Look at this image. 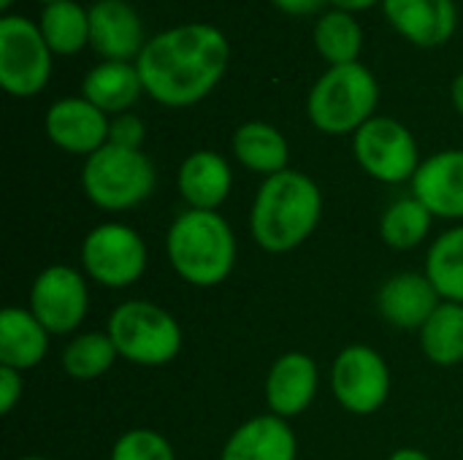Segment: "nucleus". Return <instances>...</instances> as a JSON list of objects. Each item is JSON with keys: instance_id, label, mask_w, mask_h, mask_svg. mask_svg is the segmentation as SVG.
Returning <instances> with one entry per match:
<instances>
[{"instance_id": "1", "label": "nucleus", "mask_w": 463, "mask_h": 460, "mask_svg": "<svg viewBox=\"0 0 463 460\" xmlns=\"http://www.w3.org/2000/svg\"><path fill=\"white\" fill-rule=\"evenodd\" d=\"M231 43L217 24L187 22L155 33L136 68L144 92L165 108H187L217 89L228 70Z\"/></svg>"}, {"instance_id": "2", "label": "nucleus", "mask_w": 463, "mask_h": 460, "mask_svg": "<svg viewBox=\"0 0 463 460\" xmlns=\"http://www.w3.org/2000/svg\"><path fill=\"white\" fill-rule=\"evenodd\" d=\"M323 217L320 184L293 168L266 176L250 209V233L271 255L298 249Z\"/></svg>"}, {"instance_id": "3", "label": "nucleus", "mask_w": 463, "mask_h": 460, "mask_svg": "<svg viewBox=\"0 0 463 460\" xmlns=\"http://www.w3.org/2000/svg\"><path fill=\"white\" fill-rule=\"evenodd\" d=\"M236 236L220 211L187 209L165 236V255L179 279L195 287L222 285L236 266Z\"/></svg>"}, {"instance_id": "4", "label": "nucleus", "mask_w": 463, "mask_h": 460, "mask_svg": "<svg viewBox=\"0 0 463 460\" xmlns=\"http://www.w3.org/2000/svg\"><path fill=\"white\" fill-rule=\"evenodd\" d=\"M380 84L364 62L328 68L309 89L307 117L326 136H355L377 117Z\"/></svg>"}, {"instance_id": "5", "label": "nucleus", "mask_w": 463, "mask_h": 460, "mask_svg": "<svg viewBox=\"0 0 463 460\" xmlns=\"http://www.w3.org/2000/svg\"><path fill=\"white\" fill-rule=\"evenodd\" d=\"M155 165L144 149H125L117 144L100 146L84 160L81 190L103 211H128L141 206L155 190Z\"/></svg>"}, {"instance_id": "6", "label": "nucleus", "mask_w": 463, "mask_h": 460, "mask_svg": "<svg viewBox=\"0 0 463 460\" xmlns=\"http://www.w3.org/2000/svg\"><path fill=\"white\" fill-rule=\"evenodd\" d=\"M119 358L136 366H165L182 350V328L176 317L152 301H125L106 323Z\"/></svg>"}, {"instance_id": "7", "label": "nucleus", "mask_w": 463, "mask_h": 460, "mask_svg": "<svg viewBox=\"0 0 463 460\" xmlns=\"http://www.w3.org/2000/svg\"><path fill=\"white\" fill-rule=\"evenodd\" d=\"M54 54L38 22L16 14L0 19V87L14 98H33L52 79Z\"/></svg>"}, {"instance_id": "8", "label": "nucleus", "mask_w": 463, "mask_h": 460, "mask_svg": "<svg viewBox=\"0 0 463 460\" xmlns=\"http://www.w3.org/2000/svg\"><path fill=\"white\" fill-rule=\"evenodd\" d=\"M79 258L87 279L100 287L122 290L144 277L149 252L138 230L130 225L103 222L84 236Z\"/></svg>"}, {"instance_id": "9", "label": "nucleus", "mask_w": 463, "mask_h": 460, "mask_svg": "<svg viewBox=\"0 0 463 460\" xmlns=\"http://www.w3.org/2000/svg\"><path fill=\"white\" fill-rule=\"evenodd\" d=\"M353 155L358 165L383 184L412 182L423 163L412 130L393 117H372L353 136Z\"/></svg>"}, {"instance_id": "10", "label": "nucleus", "mask_w": 463, "mask_h": 460, "mask_svg": "<svg viewBox=\"0 0 463 460\" xmlns=\"http://www.w3.org/2000/svg\"><path fill=\"white\" fill-rule=\"evenodd\" d=\"M331 390L350 415H374L391 396V369L377 350L350 344L331 366Z\"/></svg>"}, {"instance_id": "11", "label": "nucleus", "mask_w": 463, "mask_h": 460, "mask_svg": "<svg viewBox=\"0 0 463 460\" xmlns=\"http://www.w3.org/2000/svg\"><path fill=\"white\" fill-rule=\"evenodd\" d=\"M30 312L52 336L73 333L90 312L87 277L71 266L43 268L30 287Z\"/></svg>"}, {"instance_id": "12", "label": "nucleus", "mask_w": 463, "mask_h": 460, "mask_svg": "<svg viewBox=\"0 0 463 460\" xmlns=\"http://www.w3.org/2000/svg\"><path fill=\"white\" fill-rule=\"evenodd\" d=\"M43 130L49 141L68 152V155H95L100 146L109 144L111 117L103 114L98 106H92L87 98H60L46 108Z\"/></svg>"}, {"instance_id": "13", "label": "nucleus", "mask_w": 463, "mask_h": 460, "mask_svg": "<svg viewBox=\"0 0 463 460\" xmlns=\"http://www.w3.org/2000/svg\"><path fill=\"white\" fill-rule=\"evenodd\" d=\"M146 41L144 22L128 0H95L90 5V46L103 60L136 62Z\"/></svg>"}, {"instance_id": "14", "label": "nucleus", "mask_w": 463, "mask_h": 460, "mask_svg": "<svg viewBox=\"0 0 463 460\" xmlns=\"http://www.w3.org/2000/svg\"><path fill=\"white\" fill-rule=\"evenodd\" d=\"M383 14L404 41L420 49L442 46L458 30L456 0H383Z\"/></svg>"}, {"instance_id": "15", "label": "nucleus", "mask_w": 463, "mask_h": 460, "mask_svg": "<svg viewBox=\"0 0 463 460\" xmlns=\"http://www.w3.org/2000/svg\"><path fill=\"white\" fill-rule=\"evenodd\" d=\"M412 195L442 220H463V149L426 157L412 176Z\"/></svg>"}, {"instance_id": "16", "label": "nucleus", "mask_w": 463, "mask_h": 460, "mask_svg": "<svg viewBox=\"0 0 463 460\" xmlns=\"http://www.w3.org/2000/svg\"><path fill=\"white\" fill-rule=\"evenodd\" d=\"M320 388L317 363L307 352H285L266 377V404L277 418H298L309 409Z\"/></svg>"}, {"instance_id": "17", "label": "nucleus", "mask_w": 463, "mask_h": 460, "mask_svg": "<svg viewBox=\"0 0 463 460\" xmlns=\"http://www.w3.org/2000/svg\"><path fill=\"white\" fill-rule=\"evenodd\" d=\"M442 304L437 287L426 274L404 271L383 282L377 293V309L385 323L399 331H418L429 323V317Z\"/></svg>"}, {"instance_id": "18", "label": "nucleus", "mask_w": 463, "mask_h": 460, "mask_svg": "<svg viewBox=\"0 0 463 460\" xmlns=\"http://www.w3.org/2000/svg\"><path fill=\"white\" fill-rule=\"evenodd\" d=\"M176 187L187 209L217 211L228 201L233 187L231 163L212 149H198L182 160L176 174Z\"/></svg>"}, {"instance_id": "19", "label": "nucleus", "mask_w": 463, "mask_h": 460, "mask_svg": "<svg viewBox=\"0 0 463 460\" xmlns=\"http://www.w3.org/2000/svg\"><path fill=\"white\" fill-rule=\"evenodd\" d=\"M298 442L285 418L258 415L241 423L225 442L220 460H296Z\"/></svg>"}, {"instance_id": "20", "label": "nucleus", "mask_w": 463, "mask_h": 460, "mask_svg": "<svg viewBox=\"0 0 463 460\" xmlns=\"http://www.w3.org/2000/svg\"><path fill=\"white\" fill-rule=\"evenodd\" d=\"M144 95V81L136 62L100 60L81 79V98L98 106L103 114H128Z\"/></svg>"}, {"instance_id": "21", "label": "nucleus", "mask_w": 463, "mask_h": 460, "mask_svg": "<svg viewBox=\"0 0 463 460\" xmlns=\"http://www.w3.org/2000/svg\"><path fill=\"white\" fill-rule=\"evenodd\" d=\"M49 336L30 309L5 306L0 312V366L16 371L35 369L49 352Z\"/></svg>"}, {"instance_id": "22", "label": "nucleus", "mask_w": 463, "mask_h": 460, "mask_svg": "<svg viewBox=\"0 0 463 460\" xmlns=\"http://www.w3.org/2000/svg\"><path fill=\"white\" fill-rule=\"evenodd\" d=\"M231 149H233V157L247 171L260 174V176H274L285 171L290 160V146L282 130L260 119H250L239 125L231 138Z\"/></svg>"}, {"instance_id": "23", "label": "nucleus", "mask_w": 463, "mask_h": 460, "mask_svg": "<svg viewBox=\"0 0 463 460\" xmlns=\"http://www.w3.org/2000/svg\"><path fill=\"white\" fill-rule=\"evenodd\" d=\"M38 27L54 57H73L90 46V8L76 0L43 5Z\"/></svg>"}, {"instance_id": "24", "label": "nucleus", "mask_w": 463, "mask_h": 460, "mask_svg": "<svg viewBox=\"0 0 463 460\" xmlns=\"http://www.w3.org/2000/svg\"><path fill=\"white\" fill-rule=\"evenodd\" d=\"M312 41L317 54L334 68V65H350V62H361V52H364V27L358 24V19L347 11L339 8H328L317 16L315 30H312Z\"/></svg>"}, {"instance_id": "25", "label": "nucleus", "mask_w": 463, "mask_h": 460, "mask_svg": "<svg viewBox=\"0 0 463 460\" xmlns=\"http://www.w3.org/2000/svg\"><path fill=\"white\" fill-rule=\"evenodd\" d=\"M423 274L437 287L442 301L463 304V225H456L434 239Z\"/></svg>"}, {"instance_id": "26", "label": "nucleus", "mask_w": 463, "mask_h": 460, "mask_svg": "<svg viewBox=\"0 0 463 460\" xmlns=\"http://www.w3.org/2000/svg\"><path fill=\"white\" fill-rule=\"evenodd\" d=\"M420 350L437 366H456L463 361V304L442 301L429 323L420 328Z\"/></svg>"}, {"instance_id": "27", "label": "nucleus", "mask_w": 463, "mask_h": 460, "mask_svg": "<svg viewBox=\"0 0 463 460\" xmlns=\"http://www.w3.org/2000/svg\"><path fill=\"white\" fill-rule=\"evenodd\" d=\"M434 214L415 198H399L380 220V236L391 249H415L431 233Z\"/></svg>"}, {"instance_id": "28", "label": "nucleus", "mask_w": 463, "mask_h": 460, "mask_svg": "<svg viewBox=\"0 0 463 460\" xmlns=\"http://www.w3.org/2000/svg\"><path fill=\"white\" fill-rule=\"evenodd\" d=\"M119 358L111 336L106 331H87L73 336L62 350V369L68 377L90 382L103 377Z\"/></svg>"}, {"instance_id": "29", "label": "nucleus", "mask_w": 463, "mask_h": 460, "mask_svg": "<svg viewBox=\"0 0 463 460\" xmlns=\"http://www.w3.org/2000/svg\"><path fill=\"white\" fill-rule=\"evenodd\" d=\"M109 460H176V453L163 434L152 428H130L114 442Z\"/></svg>"}, {"instance_id": "30", "label": "nucleus", "mask_w": 463, "mask_h": 460, "mask_svg": "<svg viewBox=\"0 0 463 460\" xmlns=\"http://www.w3.org/2000/svg\"><path fill=\"white\" fill-rule=\"evenodd\" d=\"M146 136L144 119L136 117L133 111L111 117V130H109V144L125 146V149H141Z\"/></svg>"}, {"instance_id": "31", "label": "nucleus", "mask_w": 463, "mask_h": 460, "mask_svg": "<svg viewBox=\"0 0 463 460\" xmlns=\"http://www.w3.org/2000/svg\"><path fill=\"white\" fill-rule=\"evenodd\" d=\"M22 393H24L22 371L8 369V366H0V412L3 415H11L14 407L22 401Z\"/></svg>"}, {"instance_id": "32", "label": "nucleus", "mask_w": 463, "mask_h": 460, "mask_svg": "<svg viewBox=\"0 0 463 460\" xmlns=\"http://www.w3.org/2000/svg\"><path fill=\"white\" fill-rule=\"evenodd\" d=\"M328 0H271L274 8H279L288 16H309V14H320L323 5Z\"/></svg>"}, {"instance_id": "33", "label": "nucleus", "mask_w": 463, "mask_h": 460, "mask_svg": "<svg viewBox=\"0 0 463 460\" xmlns=\"http://www.w3.org/2000/svg\"><path fill=\"white\" fill-rule=\"evenodd\" d=\"M334 8L339 11H347V14H355V11H366L372 5H383V0H328Z\"/></svg>"}, {"instance_id": "34", "label": "nucleus", "mask_w": 463, "mask_h": 460, "mask_svg": "<svg viewBox=\"0 0 463 460\" xmlns=\"http://www.w3.org/2000/svg\"><path fill=\"white\" fill-rule=\"evenodd\" d=\"M450 100H453V108L463 117V70L453 79V84H450Z\"/></svg>"}, {"instance_id": "35", "label": "nucleus", "mask_w": 463, "mask_h": 460, "mask_svg": "<svg viewBox=\"0 0 463 460\" xmlns=\"http://www.w3.org/2000/svg\"><path fill=\"white\" fill-rule=\"evenodd\" d=\"M388 460H431L426 453H420V450H415V447H402V450H396L393 455Z\"/></svg>"}, {"instance_id": "36", "label": "nucleus", "mask_w": 463, "mask_h": 460, "mask_svg": "<svg viewBox=\"0 0 463 460\" xmlns=\"http://www.w3.org/2000/svg\"><path fill=\"white\" fill-rule=\"evenodd\" d=\"M11 5H14V0H0V8H3V11H8Z\"/></svg>"}, {"instance_id": "37", "label": "nucleus", "mask_w": 463, "mask_h": 460, "mask_svg": "<svg viewBox=\"0 0 463 460\" xmlns=\"http://www.w3.org/2000/svg\"><path fill=\"white\" fill-rule=\"evenodd\" d=\"M16 460H49V458H43V455H24V458H16Z\"/></svg>"}, {"instance_id": "38", "label": "nucleus", "mask_w": 463, "mask_h": 460, "mask_svg": "<svg viewBox=\"0 0 463 460\" xmlns=\"http://www.w3.org/2000/svg\"><path fill=\"white\" fill-rule=\"evenodd\" d=\"M38 3H43V5H49V3H62V0H38Z\"/></svg>"}]
</instances>
